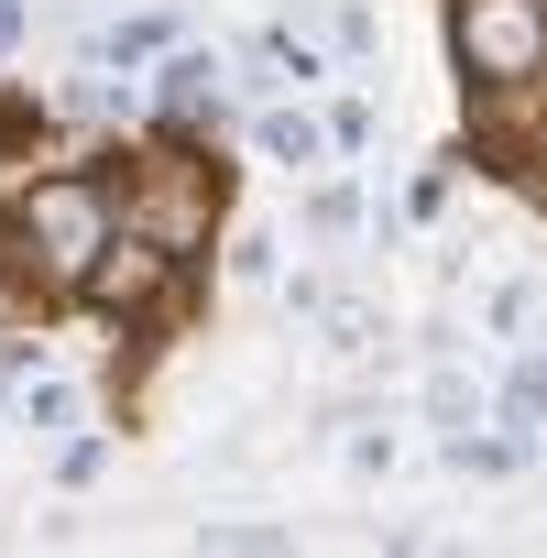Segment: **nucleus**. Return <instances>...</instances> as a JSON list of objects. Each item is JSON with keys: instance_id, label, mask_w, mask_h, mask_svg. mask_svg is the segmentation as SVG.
<instances>
[{"instance_id": "3", "label": "nucleus", "mask_w": 547, "mask_h": 558, "mask_svg": "<svg viewBox=\"0 0 547 558\" xmlns=\"http://www.w3.org/2000/svg\"><path fill=\"white\" fill-rule=\"evenodd\" d=\"M77 286H88L99 307H143V296L165 286V241H99V252H88V274H77Z\"/></svg>"}, {"instance_id": "2", "label": "nucleus", "mask_w": 547, "mask_h": 558, "mask_svg": "<svg viewBox=\"0 0 547 558\" xmlns=\"http://www.w3.org/2000/svg\"><path fill=\"white\" fill-rule=\"evenodd\" d=\"M449 45L482 88H525L547 66V0H460L449 12Z\"/></svg>"}, {"instance_id": "7", "label": "nucleus", "mask_w": 547, "mask_h": 558, "mask_svg": "<svg viewBox=\"0 0 547 558\" xmlns=\"http://www.w3.org/2000/svg\"><path fill=\"white\" fill-rule=\"evenodd\" d=\"M12 34H23V12H12V0H0V45H12Z\"/></svg>"}, {"instance_id": "1", "label": "nucleus", "mask_w": 547, "mask_h": 558, "mask_svg": "<svg viewBox=\"0 0 547 558\" xmlns=\"http://www.w3.org/2000/svg\"><path fill=\"white\" fill-rule=\"evenodd\" d=\"M12 230L34 241V263H45V286H77L88 274V252L110 241V197L88 186V175H45L23 208H12Z\"/></svg>"}, {"instance_id": "6", "label": "nucleus", "mask_w": 547, "mask_h": 558, "mask_svg": "<svg viewBox=\"0 0 547 558\" xmlns=\"http://www.w3.org/2000/svg\"><path fill=\"white\" fill-rule=\"evenodd\" d=\"M23 416H34V427H66V416H77V395H66V384H34V405H23Z\"/></svg>"}, {"instance_id": "5", "label": "nucleus", "mask_w": 547, "mask_h": 558, "mask_svg": "<svg viewBox=\"0 0 547 558\" xmlns=\"http://www.w3.org/2000/svg\"><path fill=\"white\" fill-rule=\"evenodd\" d=\"M208 77H219L208 56H175V66H165V99H175V110H219V99H208Z\"/></svg>"}, {"instance_id": "4", "label": "nucleus", "mask_w": 547, "mask_h": 558, "mask_svg": "<svg viewBox=\"0 0 547 558\" xmlns=\"http://www.w3.org/2000/svg\"><path fill=\"white\" fill-rule=\"evenodd\" d=\"M263 154H274V165H318V154H329V132H318L307 110H263Z\"/></svg>"}]
</instances>
